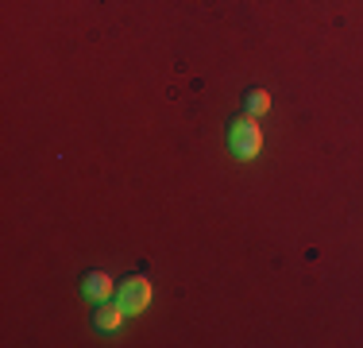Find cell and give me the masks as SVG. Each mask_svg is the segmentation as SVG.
<instances>
[{
  "mask_svg": "<svg viewBox=\"0 0 363 348\" xmlns=\"http://www.w3.org/2000/svg\"><path fill=\"white\" fill-rule=\"evenodd\" d=\"M228 147L236 159H255L259 147H263V132H259L255 116H236L228 124Z\"/></svg>",
  "mask_w": 363,
  "mask_h": 348,
  "instance_id": "6da1fadb",
  "label": "cell"
},
{
  "mask_svg": "<svg viewBox=\"0 0 363 348\" xmlns=\"http://www.w3.org/2000/svg\"><path fill=\"white\" fill-rule=\"evenodd\" d=\"M116 302L124 306L128 313H143L151 306V283L143 275H124L116 286Z\"/></svg>",
  "mask_w": 363,
  "mask_h": 348,
  "instance_id": "7a4b0ae2",
  "label": "cell"
},
{
  "mask_svg": "<svg viewBox=\"0 0 363 348\" xmlns=\"http://www.w3.org/2000/svg\"><path fill=\"white\" fill-rule=\"evenodd\" d=\"M112 290H116L112 275H105V271H85V275H82V294H85L89 302H108Z\"/></svg>",
  "mask_w": 363,
  "mask_h": 348,
  "instance_id": "3957f363",
  "label": "cell"
},
{
  "mask_svg": "<svg viewBox=\"0 0 363 348\" xmlns=\"http://www.w3.org/2000/svg\"><path fill=\"white\" fill-rule=\"evenodd\" d=\"M124 306H112V302H97V310H93V329H97V333H116L120 325H124Z\"/></svg>",
  "mask_w": 363,
  "mask_h": 348,
  "instance_id": "277c9868",
  "label": "cell"
},
{
  "mask_svg": "<svg viewBox=\"0 0 363 348\" xmlns=\"http://www.w3.org/2000/svg\"><path fill=\"white\" fill-rule=\"evenodd\" d=\"M244 104H247V116H263V112H271V93L267 89H247Z\"/></svg>",
  "mask_w": 363,
  "mask_h": 348,
  "instance_id": "5b68a950",
  "label": "cell"
}]
</instances>
